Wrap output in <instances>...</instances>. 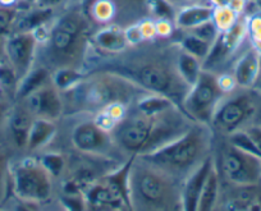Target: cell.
<instances>
[{"label":"cell","instance_id":"cell-1","mask_svg":"<svg viewBox=\"0 0 261 211\" xmlns=\"http://www.w3.org/2000/svg\"><path fill=\"white\" fill-rule=\"evenodd\" d=\"M192 120L180 108H173L158 115L127 113L110 130L113 142L119 152L130 156H142L182 136Z\"/></svg>","mask_w":261,"mask_h":211},{"label":"cell","instance_id":"cell-2","mask_svg":"<svg viewBox=\"0 0 261 211\" xmlns=\"http://www.w3.org/2000/svg\"><path fill=\"white\" fill-rule=\"evenodd\" d=\"M213 141L214 130L210 125L193 123L172 142L140 157L183 183L212 156Z\"/></svg>","mask_w":261,"mask_h":211},{"label":"cell","instance_id":"cell-3","mask_svg":"<svg viewBox=\"0 0 261 211\" xmlns=\"http://www.w3.org/2000/svg\"><path fill=\"white\" fill-rule=\"evenodd\" d=\"M90 41L89 19L81 9L72 8L50 24L46 39L39 44L45 51L41 55L45 62L40 65H44L50 72L63 67L84 70Z\"/></svg>","mask_w":261,"mask_h":211},{"label":"cell","instance_id":"cell-4","mask_svg":"<svg viewBox=\"0 0 261 211\" xmlns=\"http://www.w3.org/2000/svg\"><path fill=\"white\" fill-rule=\"evenodd\" d=\"M144 94L146 92L129 80L112 72L100 70L86 74L74 89L62 95L64 102L71 101V108L74 112L96 115L117 105L132 107Z\"/></svg>","mask_w":261,"mask_h":211},{"label":"cell","instance_id":"cell-5","mask_svg":"<svg viewBox=\"0 0 261 211\" xmlns=\"http://www.w3.org/2000/svg\"><path fill=\"white\" fill-rule=\"evenodd\" d=\"M132 211H182V182L135 157L129 170Z\"/></svg>","mask_w":261,"mask_h":211},{"label":"cell","instance_id":"cell-6","mask_svg":"<svg viewBox=\"0 0 261 211\" xmlns=\"http://www.w3.org/2000/svg\"><path fill=\"white\" fill-rule=\"evenodd\" d=\"M105 70L129 80L145 92L169 97L180 109L183 100L190 90V87L178 76L175 63L173 65H168L164 62L146 60L130 67H113Z\"/></svg>","mask_w":261,"mask_h":211},{"label":"cell","instance_id":"cell-7","mask_svg":"<svg viewBox=\"0 0 261 211\" xmlns=\"http://www.w3.org/2000/svg\"><path fill=\"white\" fill-rule=\"evenodd\" d=\"M135 157H128L119 168L96 178L85 188L84 211H132L128 178Z\"/></svg>","mask_w":261,"mask_h":211},{"label":"cell","instance_id":"cell-8","mask_svg":"<svg viewBox=\"0 0 261 211\" xmlns=\"http://www.w3.org/2000/svg\"><path fill=\"white\" fill-rule=\"evenodd\" d=\"M39 159L24 157L11 165V186L14 197L40 205L51 198L54 184Z\"/></svg>","mask_w":261,"mask_h":211},{"label":"cell","instance_id":"cell-9","mask_svg":"<svg viewBox=\"0 0 261 211\" xmlns=\"http://www.w3.org/2000/svg\"><path fill=\"white\" fill-rule=\"evenodd\" d=\"M225 95L217 74L202 70L197 82L188 90L182 102V110L193 123L210 125L215 109Z\"/></svg>","mask_w":261,"mask_h":211},{"label":"cell","instance_id":"cell-10","mask_svg":"<svg viewBox=\"0 0 261 211\" xmlns=\"http://www.w3.org/2000/svg\"><path fill=\"white\" fill-rule=\"evenodd\" d=\"M256 112V100L248 92H229L219 102L213 115L210 127L213 130L229 136L242 129L245 123Z\"/></svg>","mask_w":261,"mask_h":211},{"label":"cell","instance_id":"cell-11","mask_svg":"<svg viewBox=\"0 0 261 211\" xmlns=\"http://www.w3.org/2000/svg\"><path fill=\"white\" fill-rule=\"evenodd\" d=\"M220 170L233 186H255L261 183V159L242 151L228 142L220 151Z\"/></svg>","mask_w":261,"mask_h":211},{"label":"cell","instance_id":"cell-12","mask_svg":"<svg viewBox=\"0 0 261 211\" xmlns=\"http://www.w3.org/2000/svg\"><path fill=\"white\" fill-rule=\"evenodd\" d=\"M71 140L74 149L82 154L104 157L117 150L109 130L102 128L94 118L77 123L72 129Z\"/></svg>","mask_w":261,"mask_h":211},{"label":"cell","instance_id":"cell-13","mask_svg":"<svg viewBox=\"0 0 261 211\" xmlns=\"http://www.w3.org/2000/svg\"><path fill=\"white\" fill-rule=\"evenodd\" d=\"M247 37V17L240 16L238 21L227 31H222L212 45L209 55L202 63V69L214 73L232 58Z\"/></svg>","mask_w":261,"mask_h":211},{"label":"cell","instance_id":"cell-14","mask_svg":"<svg viewBox=\"0 0 261 211\" xmlns=\"http://www.w3.org/2000/svg\"><path fill=\"white\" fill-rule=\"evenodd\" d=\"M39 40L34 32H12L4 42V59L21 81L36 64Z\"/></svg>","mask_w":261,"mask_h":211},{"label":"cell","instance_id":"cell-15","mask_svg":"<svg viewBox=\"0 0 261 211\" xmlns=\"http://www.w3.org/2000/svg\"><path fill=\"white\" fill-rule=\"evenodd\" d=\"M19 101L23 102L34 118L57 122L64 114L63 95L59 90L55 89L51 81Z\"/></svg>","mask_w":261,"mask_h":211},{"label":"cell","instance_id":"cell-16","mask_svg":"<svg viewBox=\"0 0 261 211\" xmlns=\"http://www.w3.org/2000/svg\"><path fill=\"white\" fill-rule=\"evenodd\" d=\"M261 70V52L253 46L238 57L237 62L233 65L232 77L236 86L242 90H250L257 81Z\"/></svg>","mask_w":261,"mask_h":211},{"label":"cell","instance_id":"cell-17","mask_svg":"<svg viewBox=\"0 0 261 211\" xmlns=\"http://www.w3.org/2000/svg\"><path fill=\"white\" fill-rule=\"evenodd\" d=\"M213 165H214V155H212L199 169L183 180L182 205H180L182 211H197L202 186H204L205 179L212 170Z\"/></svg>","mask_w":261,"mask_h":211},{"label":"cell","instance_id":"cell-18","mask_svg":"<svg viewBox=\"0 0 261 211\" xmlns=\"http://www.w3.org/2000/svg\"><path fill=\"white\" fill-rule=\"evenodd\" d=\"M35 118L29 112L22 101H14L7 119L6 128L9 133L12 142L18 149H26L29 140L30 128Z\"/></svg>","mask_w":261,"mask_h":211},{"label":"cell","instance_id":"cell-19","mask_svg":"<svg viewBox=\"0 0 261 211\" xmlns=\"http://www.w3.org/2000/svg\"><path fill=\"white\" fill-rule=\"evenodd\" d=\"M91 42L99 51L105 54H120L129 44L125 37L124 30L117 24H110L100 29L91 36Z\"/></svg>","mask_w":261,"mask_h":211},{"label":"cell","instance_id":"cell-20","mask_svg":"<svg viewBox=\"0 0 261 211\" xmlns=\"http://www.w3.org/2000/svg\"><path fill=\"white\" fill-rule=\"evenodd\" d=\"M54 17V9H44L34 6L30 8L19 9L13 32H36L41 27L47 26Z\"/></svg>","mask_w":261,"mask_h":211},{"label":"cell","instance_id":"cell-21","mask_svg":"<svg viewBox=\"0 0 261 211\" xmlns=\"http://www.w3.org/2000/svg\"><path fill=\"white\" fill-rule=\"evenodd\" d=\"M215 8L210 4H197V6L183 7L178 9L175 16L174 24L175 27L186 31H191L195 27L212 21L214 17Z\"/></svg>","mask_w":261,"mask_h":211},{"label":"cell","instance_id":"cell-22","mask_svg":"<svg viewBox=\"0 0 261 211\" xmlns=\"http://www.w3.org/2000/svg\"><path fill=\"white\" fill-rule=\"evenodd\" d=\"M57 135V124L53 120L35 118L30 128L26 149L29 151H39L46 147Z\"/></svg>","mask_w":261,"mask_h":211},{"label":"cell","instance_id":"cell-23","mask_svg":"<svg viewBox=\"0 0 261 211\" xmlns=\"http://www.w3.org/2000/svg\"><path fill=\"white\" fill-rule=\"evenodd\" d=\"M177 107L178 105L175 104L172 99L164 96V95L146 92V94L141 95V96L135 101V104L130 107V109L136 113H140V114L151 117V115L162 114V113Z\"/></svg>","mask_w":261,"mask_h":211},{"label":"cell","instance_id":"cell-24","mask_svg":"<svg viewBox=\"0 0 261 211\" xmlns=\"http://www.w3.org/2000/svg\"><path fill=\"white\" fill-rule=\"evenodd\" d=\"M175 69L179 76V78L187 85L188 87H192L197 82L202 73V62L197 59L193 55L183 51L182 49L178 51L175 57Z\"/></svg>","mask_w":261,"mask_h":211},{"label":"cell","instance_id":"cell-25","mask_svg":"<svg viewBox=\"0 0 261 211\" xmlns=\"http://www.w3.org/2000/svg\"><path fill=\"white\" fill-rule=\"evenodd\" d=\"M50 77H51V72L47 68H45L44 65L35 64V67L19 81L16 101L23 100L30 94L50 82Z\"/></svg>","mask_w":261,"mask_h":211},{"label":"cell","instance_id":"cell-26","mask_svg":"<svg viewBox=\"0 0 261 211\" xmlns=\"http://www.w3.org/2000/svg\"><path fill=\"white\" fill-rule=\"evenodd\" d=\"M219 170H218L217 165H215L214 159V165H213L212 170L209 172L206 179H205L204 186H202L197 211H214L218 202V197H219Z\"/></svg>","mask_w":261,"mask_h":211},{"label":"cell","instance_id":"cell-27","mask_svg":"<svg viewBox=\"0 0 261 211\" xmlns=\"http://www.w3.org/2000/svg\"><path fill=\"white\" fill-rule=\"evenodd\" d=\"M85 77H86V73L82 69L63 67L53 70L50 81L54 85L55 89L59 90L62 94H65V92H68L72 89H74Z\"/></svg>","mask_w":261,"mask_h":211},{"label":"cell","instance_id":"cell-28","mask_svg":"<svg viewBox=\"0 0 261 211\" xmlns=\"http://www.w3.org/2000/svg\"><path fill=\"white\" fill-rule=\"evenodd\" d=\"M19 80L16 72L4 58L0 59V91L12 101H16Z\"/></svg>","mask_w":261,"mask_h":211},{"label":"cell","instance_id":"cell-29","mask_svg":"<svg viewBox=\"0 0 261 211\" xmlns=\"http://www.w3.org/2000/svg\"><path fill=\"white\" fill-rule=\"evenodd\" d=\"M179 45H180V49H182L183 51L193 55V57H196L197 59H200L202 63H204V60L206 59V57L209 55L213 44H210V42L207 41H204L202 39L195 36V35L190 32V34L183 36V39L180 40Z\"/></svg>","mask_w":261,"mask_h":211},{"label":"cell","instance_id":"cell-30","mask_svg":"<svg viewBox=\"0 0 261 211\" xmlns=\"http://www.w3.org/2000/svg\"><path fill=\"white\" fill-rule=\"evenodd\" d=\"M150 13L155 17V21H167L174 23L178 9L168 0H147L146 3Z\"/></svg>","mask_w":261,"mask_h":211},{"label":"cell","instance_id":"cell-31","mask_svg":"<svg viewBox=\"0 0 261 211\" xmlns=\"http://www.w3.org/2000/svg\"><path fill=\"white\" fill-rule=\"evenodd\" d=\"M39 160L42 167L46 169V172L51 175L53 179L59 178L64 173L65 167H67V162L60 152H46L40 156Z\"/></svg>","mask_w":261,"mask_h":211},{"label":"cell","instance_id":"cell-32","mask_svg":"<svg viewBox=\"0 0 261 211\" xmlns=\"http://www.w3.org/2000/svg\"><path fill=\"white\" fill-rule=\"evenodd\" d=\"M240 16H242V14H238L232 8H215L213 21L217 24L219 31L222 32L233 27V24L238 21Z\"/></svg>","mask_w":261,"mask_h":211},{"label":"cell","instance_id":"cell-33","mask_svg":"<svg viewBox=\"0 0 261 211\" xmlns=\"http://www.w3.org/2000/svg\"><path fill=\"white\" fill-rule=\"evenodd\" d=\"M247 37L251 41V46L261 52V13L247 18Z\"/></svg>","mask_w":261,"mask_h":211},{"label":"cell","instance_id":"cell-34","mask_svg":"<svg viewBox=\"0 0 261 211\" xmlns=\"http://www.w3.org/2000/svg\"><path fill=\"white\" fill-rule=\"evenodd\" d=\"M114 4L110 0H97L92 6V16L96 21L102 22V23L109 22L114 17Z\"/></svg>","mask_w":261,"mask_h":211},{"label":"cell","instance_id":"cell-35","mask_svg":"<svg viewBox=\"0 0 261 211\" xmlns=\"http://www.w3.org/2000/svg\"><path fill=\"white\" fill-rule=\"evenodd\" d=\"M191 34H193L195 36L200 37V39H202L204 41H207L210 42V44H213V42L217 40V37L219 36L220 31L219 29L217 27V24L214 23V21H207L205 22V23L200 24V26L195 27V29L191 30Z\"/></svg>","mask_w":261,"mask_h":211},{"label":"cell","instance_id":"cell-36","mask_svg":"<svg viewBox=\"0 0 261 211\" xmlns=\"http://www.w3.org/2000/svg\"><path fill=\"white\" fill-rule=\"evenodd\" d=\"M11 182V164L4 152H0V203L6 197L8 184Z\"/></svg>","mask_w":261,"mask_h":211},{"label":"cell","instance_id":"cell-37","mask_svg":"<svg viewBox=\"0 0 261 211\" xmlns=\"http://www.w3.org/2000/svg\"><path fill=\"white\" fill-rule=\"evenodd\" d=\"M13 104L14 101L9 100L8 97L0 96V128L6 127L7 119H8L9 112H11Z\"/></svg>","mask_w":261,"mask_h":211},{"label":"cell","instance_id":"cell-38","mask_svg":"<svg viewBox=\"0 0 261 211\" xmlns=\"http://www.w3.org/2000/svg\"><path fill=\"white\" fill-rule=\"evenodd\" d=\"M245 130L250 136V138L252 140L253 145L256 146L261 156V127L260 125H250V127L245 128Z\"/></svg>","mask_w":261,"mask_h":211},{"label":"cell","instance_id":"cell-39","mask_svg":"<svg viewBox=\"0 0 261 211\" xmlns=\"http://www.w3.org/2000/svg\"><path fill=\"white\" fill-rule=\"evenodd\" d=\"M65 3V0H35L34 6L44 9H55Z\"/></svg>","mask_w":261,"mask_h":211},{"label":"cell","instance_id":"cell-40","mask_svg":"<svg viewBox=\"0 0 261 211\" xmlns=\"http://www.w3.org/2000/svg\"><path fill=\"white\" fill-rule=\"evenodd\" d=\"M34 206V203L26 202V201H22L16 197V201H14L13 205H12L11 211H36Z\"/></svg>","mask_w":261,"mask_h":211},{"label":"cell","instance_id":"cell-41","mask_svg":"<svg viewBox=\"0 0 261 211\" xmlns=\"http://www.w3.org/2000/svg\"><path fill=\"white\" fill-rule=\"evenodd\" d=\"M168 2L174 7L179 6V9L183 7L197 6V4H209V0H168Z\"/></svg>","mask_w":261,"mask_h":211},{"label":"cell","instance_id":"cell-42","mask_svg":"<svg viewBox=\"0 0 261 211\" xmlns=\"http://www.w3.org/2000/svg\"><path fill=\"white\" fill-rule=\"evenodd\" d=\"M234 0H209V4L214 8H232Z\"/></svg>","mask_w":261,"mask_h":211},{"label":"cell","instance_id":"cell-43","mask_svg":"<svg viewBox=\"0 0 261 211\" xmlns=\"http://www.w3.org/2000/svg\"><path fill=\"white\" fill-rule=\"evenodd\" d=\"M124 2H128V3H134V4H139V3L146 4L147 3V0H124Z\"/></svg>","mask_w":261,"mask_h":211},{"label":"cell","instance_id":"cell-44","mask_svg":"<svg viewBox=\"0 0 261 211\" xmlns=\"http://www.w3.org/2000/svg\"><path fill=\"white\" fill-rule=\"evenodd\" d=\"M0 211H6V210H3V208H0Z\"/></svg>","mask_w":261,"mask_h":211}]
</instances>
